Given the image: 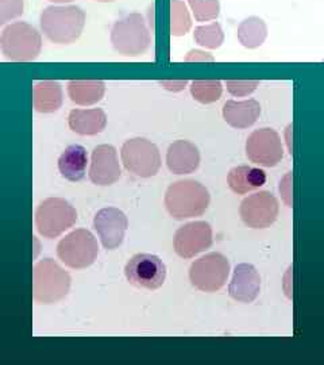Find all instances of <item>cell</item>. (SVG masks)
<instances>
[{"label": "cell", "mask_w": 324, "mask_h": 365, "mask_svg": "<svg viewBox=\"0 0 324 365\" xmlns=\"http://www.w3.org/2000/svg\"><path fill=\"white\" fill-rule=\"evenodd\" d=\"M39 25L49 41L69 45L80 38L85 26V13L78 6H51L41 14Z\"/></svg>", "instance_id": "1"}, {"label": "cell", "mask_w": 324, "mask_h": 365, "mask_svg": "<svg viewBox=\"0 0 324 365\" xmlns=\"http://www.w3.org/2000/svg\"><path fill=\"white\" fill-rule=\"evenodd\" d=\"M211 196L207 188L194 180H180L169 187L165 207L177 221L200 217L207 211Z\"/></svg>", "instance_id": "2"}, {"label": "cell", "mask_w": 324, "mask_h": 365, "mask_svg": "<svg viewBox=\"0 0 324 365\" xmlns=\"http://www.w3.org/2000/svg\"><path fill=\"white\" fill-rule=\"evenodd\" d=\"M70 288V276L52 259L39 261L33 268V298L41 304L64 299Z\"/></svg>", "instance_id": "3"}, {"label": "cell", "mask_w": 324, "mask_h": 365, "mask_svg": "<svg viewBox=\"0 0 324 365\" xmlns=\"http://www.w3.org/2000/svg\"><path fill=\"white\" fill-rule=\"evenodd\" d=\"M0 49L7 60L18 63L33 61L42 49L41 33L26 22L11 24L0 36Z\"/></svg>", "instance_id": "4"}, {"label": "cell", "mask_w": 324, "mask_h": 365, "mask_svg": "<svg viewBox=\"0 0 324 365\" xmlns=\"http://www.w3.org/2000/svg\"><path fill=\"white\" fill-rule=\"evenodd\" d=\"M111 43L119 54L140 56L150 48L152 37L141 14L132 13L115 22L111 30Z\"/></svg>", "instance_id": "5"}, {"label": "cell", "mask_w": 324, "mask_h": 365, "mask_svg": "<svg viewBox=\"0 0 324 365\" xmlns=\"http://www.w3.org/2000/svg\"><path fill=\"white\" fill-rule=\"evenodd\" d=\"M36 226L45 238H57L78 221V211L63 197L45 199L36 210Z\"/></svg>", "instance_id": "6"}, {"label": "cell", "mask_w": 324, "mask_h": 365, "mask_svg": "<svg viewBox=\"0 0 324 365\" xmlns=\"http://www.w3.org/2000/svg\"><path fill=\"white\" fill-rule=\"evenodd\" d=\"M99 255L98 241L90 230L78 229L63 238L57 245V256L72 269L92 265Z\"/></svg>", "instance_id": "7"}, {"label": "cell", "mask_w": 324, "mask_h": 365, "mask_svg": "<svg viewBox=\"0 0 324 365\" xmlns=\"http://www.w3.org/2000/svg\"><path fill=\"white\" fill-rule=\"evenodd\" d=\"M125 168L138 178L156 176L161 168V155L157 145L146 138H132L120 149Z\"/></svg>", "instance_id": "8"}, {"label": "cell", "mask_w": 324, "mask_h": 365, "mask_svg": "<svg viewBox=\"0 0 324 365\" xmlns=\"http://www.w3.org/2000/svg\"><path fill=\"white\" fill-rule=\"evenodd\" d=\"M230 262L221 253H208L194 261L189 269L192 286L203 292H216L227 282Z\"/></svg>", "instance_id": "9"}, {"label": "cell", "mask_w": 324, "mask_h": 365, "mask_svg": "<svg viewBox=\"0 0 324 365\" xmlns=\"http://www.w3.org/2000/svg\"><path fill=\"white\" fill-rule=\"evenodd\" d=\"M130 284L146 289H158L167 279V267L155 255L140 253L130 259L125 268Z\"/></svg>", "instance_id": "10"}, {"label": "cell", "mask_w": 324, "mask_h": 365, "mask_svg": "<svg viewBox=\"0 0 324 365\" xmlns=\"http://www.w3.org/2000/svg\"><path fill=\"white\" fill-rule=\"evenodd\" d=\"M246 156L251 163L261 167H276L284 157L281 137L273 129L253 131L247 138Z\"/></svg>", "instance_id": "11"}, {"label": "cell", "mask_w": 324, "mask_h": 365, "mask_svg": "<svg viewBox=\"0 0 324 365\" xmlns=\"http://www.w3.org/2000/svg\"><path fill=\"white\" fill-rule=\"evenodd\" d=\"M278 200L268 191L247 196L241 205V218L251 229H266L278 217Z\"/></svg>", "instance_id": "12"}, {"label": "cell", "mask_w": 324, "mask_h": 365, "mask_svg": "<svg viewBox=\"0 0 324 365\" xmlns=\"http://www.w3.org/2000/svg\"><path fill=\"white\" fill-rule=\"evenodd\" d=\"M214 242L212 227L207 222H191L182 226L174 235V250L182 259H194L211 248Z\"/></svg>", "instance_id": "13"}, {"label": "cell", "mask_w": 324, "mask_h": 365, "mask_svg": "<svg viewBox=\"0 0 324 365\" xmlns=\"http://www.w3.org/2000/svg\"><path fill=\"white\" fill-rule=\"evenodd\" d=\"M93 227L105 249H117L122 245L129 220L126 214L114 207H107L96 212L93 218Z\"/></svg>", "instance_id": "14"}, {"label": "cell", "mask_w": 324, "mask_h": 365, "mask_svg": "<svg viewBox=\"0 0 324 365\" xmlns=\"http://www.w3.org/2000/svg\"><path fill=\"white\" fill-rule=\"evenodd\" d=\"M117 149L113 145H99L93 149L90 179L96 185H111L120 179Z\"/></svg>", "instance_id": "15"}, {"label": "cell", "mask_w": 324, "mask_h": 365, "mask_svg": "<svg viewBox=\"0 0 324 365\" xmlns=\"http://www.w3.org/2000/svg\"><path fill=\"white\" fill-rule=\"evenodd\" d=\"M261 277L256 267L251 264H238L229 286L230 297L241 303H251L258 298Z\"/></svg>", "instance_id": "16"}, {"label": "cell", "mask_w": 324, "mask_h": 365, "mask_svg": "<svg viewBox=\"0 0 324 365\" xmlns=\"http://www.w3.org/2000/svg\"><path fill=\"white\" fill-rule=\"evenodd\" d=\"M167 165L172 173L188 175L200 165V152L196 145L189 141H176L169 146Z\"/></svg>", "instance_id": "17"}, {"label": "cell", "mask_w": 324, "mask_h": 365, "mask_svg": "<svg viewBox=\"0 0 324 365\" xmlns=\"http://www.w3.org/2000/svg\"><path fill=\"white\" fill-rule=\"evenodd\" d=\"M261 115V106L257 101L244 102L227 101L223 106V118L234 129H247L253 126Z\"/></svg>", "instance_id": "18"}, {"label": "cell", "mask_w": 324, "mask_h": 365, "mask_svg": "<svg viewBox=\"0 0 324 365\" xmlns=\"http://www.w3.org/2000/svg\"><path fill=\"white\" fill-rule=\"evenodd\" d=\"M68 125L80 135H96L105 129L107 115L102 108H76L69 113Z\"/></svg>", "instance_id": "19"}, {"label": "cell", "mask_w": 324, "mask_h": 365, "mask_svg": "<svg viewBox=\"0 0 324 365\" xmlns=\"http://www.w3.org/2000/svg\"><path fill=\"white\" fill-rule=\"evenodd\" d=\"M88 165L87 149L81 145H70L58 158V170L69 182H80Z\"/></svg>", "instance_id": "20"}, {"label": "cell", "mask_w": 324, "mask_h": 365, "mask_svg": "<svg viewBox=\"0 0 324 365\" xmlns=\"http://www.w3.org/2000/svg\"><path fill=\"white\" fill-rule=\"evenodd\" d=\"M227 182L233 192L238 195H245L250 191L258 190L259 187L266 182V173L259 168L241 165L230 170Z\"/></svg>", "instance_id": "21"}, {"label": "cell", "mask_w": 324, "mask_h": 365, "mask_svg": "<svg viewBox=\"0 0 324 365\" xmlns=\"http://www.w3.org/2000/svg\"><path fill=\"white\" fill-rule=\"evenodd\" d=\"M33 106L42 114L56 113L63 106V90L57 81H39L33 88Z\"/></svg>", "instance_id": "22"}, {"label": "cell", "mask_w": 324, "mask_h": 365, "mask_svg": "<svg viewBox=\"0 0 324 365\" xmlns=\"http://www.w3.org/2000/svg\"><path fill=\"white\" fill-rule=\"evenodd\" d=\"M105 86L102 80H72L68 83V95L73 103L92 106L103 99Z\"/></svg>", "instance_id": "23"}, {"label": "cell", "mask_w": 324, "mask_h": 365, "mask_svg": "<svg viewBox=\"0 0 324 365\" xmlns=\"http://www.w3.org/2000/svg\"><path fill=\"white\" fill-rule=\"evenodd\" d=\"M268 37L266 24L257 16H250L238 27V39L249 49L261 46Z\"/></svg>", "instance_id": "24"}, {"label": "cell", "mask_w": 324, "mask_h": 365, "mask_svg": "<svg viewBox=\"0 0 324 365\" xmlns=\"http://www.w3.org/2000/svg\"><path fill=\"white\" fill-rule=\"evenodd\" d=\"M223 87L219 80H194L191 84V93L194 101L203 105H211L221 99Z\"/></svg>", "instance_id": "25"}, {"label": "cell", "mask_w": 324, "mask_h": 365, "mask_svg": "<svg viewBox=\"0 0 324 365\" xmlns=\"http://www.w3.org/2000/svg\"><path fill=\"white\" fill-rule=\"evenodd\" d=\"M194 38L200 46H204L207 49H218L224 41V33L218 22H212L206 26L196 27Z\"/></svg>", "instance_id": "26"}, {"label": "cell", "mask_w": 324, "mask_h": 365, "mask_svg": "<svg viewBox=\"0 0 324 365\" xmlns=\"http://www.w3.org/2000/svg\"><path fill=\"white\" fill-rule=\"evenodd\" d=\"M170 7H172V36L174 37L185 36L192 27V21L185 3L182 0H172Z\"/></svg>", "instance_id": "27"}, {"label": "cell", "mask_w": 324, "mask_h": 365, "mask_svg": "<svg viewBox=\"0 0 324 365\" xmlns=\"http://www.w3.org/2000/svg\"><path fill=\"white\" fill-rule=\"evenodd\" d=\"M188 3L197 22H207L219 16L221 4L218 0H188Z\"/></svg>", "instance_id": "28"}, {"label": "cell", "mask_w": 324, "mask_h": 365, "mask_svg": "<svg viewBox=\"0 0 324 365\" xmlns=\"http://www.w3.org/2000/svg\"><path fill=\"white\" fill-rule=\"evenodd\" d=\"M25 10V0H0V26L19 18Z\"/></svg>", "instance_id": "29"}, {"label": "cell", "mask_w": 324, "mask_h": 365, "mask_svg": "<svg viewBox=\"0 0 324 365\" xmlns=\"http://www.w3.org/2000/svg\"><path fill=\"white\" fill-rule=\"evenodd\" d=\"M258 80H227L226 87L227 91L233 96H247L257 90Z\"/></svg>", "instance_id": "30"}, {"label": "cell", "mask_w": 324, "mask_h": 365, "mask_svg": "<svg viewBox=\"0 0 324 365\" xmlns=\"http://www.w3.org/2000/svg\"><path fill=\"white\" fill-rule=\"evenodd\" d=\"M160 84L168 91L179 92L187 87L188 81L187 80H162L160 81Z\"/></svg>", "instance_id": "31"}, {"label": "cell", "mask_w": 324, "mask_h": 365, "mask_svg": "<svg viewBox=\"0 0 324 365\" xmlns=\"http://www.w3.org/2000/svg\"><path fill=\"white\" fill-rule=\"evenodd\" d=\"M185 61H214V57L209 56L208 53L202 52V51H192L188 53L185 57Z\"/></svg>", "instance_id": "32"}, {"label": "cell", "mask_w": 324, "mask_h": 365, "mask_svg": "<svg viewBox=\"0 0 324 365\" xmlns=\"http://www.w3.org/2000/svg\"><path fill=\"white\" fill-rule=\"evenodd\" d=\"M53 3H69V1H73V0H51Z\"/></svg>", "instance_id": "33"}, {"label": "cell", "mask_w": 324, "mask_h": 365, "mask_svg": "<svg viewBox=\"0 0 324 365\" xmlns=\"http://www.w3.org/2000/svg\"><path fill=\"white\" fill-rule=\"evenodd\" d=\"M98 1H103V3H105V1H114V0H98Z\"/></svg>", "instance_id": "34"}]
</instances>
